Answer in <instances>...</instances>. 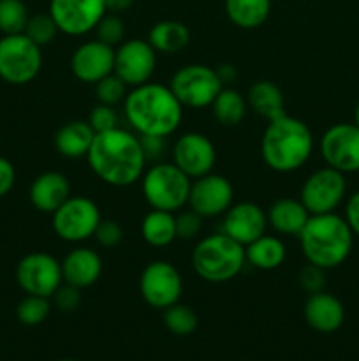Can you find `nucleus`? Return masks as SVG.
<instances>
[{
  "label": "nucleus",
  "instance_id": "obj_1",
  "mask_svg": "<svg viewBox=\"0 0 359 361\" xmlns=\"http://www.w3.org/2000/svg\"><path fill=\"white\" fill-rule=\"evenodd\" d=\"M84 159L101 182L118 189L134 185L141 180L148 164L139 136L120 126L95 134Z\"/></svg>",
  "mask_w": 359,
  "mask_h": 361
},
{
  "label": "nucleus",
  "instance_id": "obj_2",
  "mask_svg": "<svg viewBox=\"0 0 359 361\" xmlns=\"http://www.w3.org/2000/svg\"><path fill=\"white\" fill-rule=\"evenodd\" d=\"M122 104L127 123L137 136H172L185 109L171 88L153 81L130 88Z\"/></svg>",
  "mask_w": 359,
  "mask_h": 361
},
{
  "label": "nucleus",
  "instance_id": "obj_3",
  "mask_svg": "<svg viewBox=\"0 0 359 361\" xmlns=\"http://www.w3.org/2000/svg\"><path fill=\"white\" fill-rule=\"evenodd\" d=\"M315 147L312 129L287 113L267 122L260 140L264 164L277 173H294L310 161Z\"/></svg>",
  "mask_w": 359,
  "mask_h": 361
},
{
  "label": "nucleus",
  "instance_id": "obj_4",
  "mask_svg": "<svg viewBox=\"0 0 359 361\" xmlns=\"http://www.w3.org/2000/svg\"><path fill=\"white\" fill-rule=\"evenodd\" d=\"M298 238L306 263L327 271L341 267L347 261L355 236L344 215L331 212L310 215Z\"/></svg>",
  "mask_w": 359,
  "mask_h": 361
},
{
  "label": "nucleus",
  "instance_id": "obj_5",
  "mask_svg": "<svg viewBox=\"0 0 359 361\" xmlns=\"http://www.w3.org/2000/svg\"><path fill=\"white\" fill-rule=\"evenodd\" d=\"M245 264V247L222 231L201 238L192 250L194 271L211 284L232 281Z\"/></svg>",
  "mask_w": 359,
  "mask_h": 361
},
{
  "label": "nucleus",
  "instance_id": "obj_6",
  "mask_svg": "<svg viewBox=\"0 0 359 361\" xmlns=\"http://www.w3.org/2000/svg\"><path fill=\"white\" fill-rule=\"evenodd\" d=\"M192 180L172 162H153L141 176V192L148 207L176 214L189 204Z\"/></svg>",
  "mask_w": 359,
  "mask_h": 361
},
{
  "label": "nucleus",
  "instance_id": "obj_7",
  "mask_svg": "<svg viewBox=\"0 0 359 361\" xmlns=\"http://www.w3.org/2000/svg\"><path fill=\"white\" fill-rule=\"evenodd\" d=\"M42 69L41 46L25 34L4 35L0 39V78L6 83L28 85Z\"/></svg>",
  "mask_w": 359,
  "mask_h": 361
},
{
  "label": "nucleus",
  "instance_id": "obj_8",
  "mask_svg": "<svg viewBox=\"0 0 359 361\" xmlns=\"http://www.w3.org/2000/svg\"><path fill=\"white\" fill-rule=\"evenodd\" d=\"M169 88L183 108L203 109L213 104L215 97L224 88L217 69L204 63H189L172 74Z\"/></svg>",
  "mask_w": 359,
  "mask_h": 361
},
{
  "label": "nucleus",
  "instance_id": "obj_9",
  "mask_svg": "<svg viewBox=\"0 0 359 361\" xmlns=\"http://www.w3.org/2000/svg\"><path fill=\"white\" fill-rule=\"evenodd\" d=\"M102 221L99 204L87 196H70L51 214V228L62 242L83 243L94 238Z\"/></svg>",
  "mask_w": 359,
  "mask_h": 361
},
{
  "label": "nucleus",
  "instance_id": "obj_10",
  "mask_svg": "<svg viewBox=\"0 0 359 361\" xmlns=\"http://www.w3.org/2000/svg\"><path fill=\"white\" fill-rule=\"evenodd\" d=\"M347 197V180L338 169L324 166L315 169L299 190V201L305 204L310 215L331 214Z\"/></svg>",
  "mask_w": 359,
  "mask_h": 361
},
{
  "label": "nucleus",
  "instance_id": "obj_11",
  "mask_svg": "<svg viewBox=\"0 0 359 361\" xmlns=\"http://www.w3.org/2000/svg\"><path fill=\"white\" fill-rule=\"evenodd\" d=\"M139 293L148 305L158 310H165L168 307L178 303L182 298V274L169 261H151L141 271Z\"/></svg>",
  "mask_w": 359,
  "mask_h": 361
},
{
  "label": "nucleus",
  "instance_id": "obj_12",
  "mask_svg": "<svg viewBox=\"0 0 359 361\" xmlns=\"http://www.w3.org/2000/svg\"><path fill=\"white\" fill-rule=\"evenodd\" d=\"M16 282L27 295L51 298L63 284L62 263L48 252H30L16 267Z\"/></svg>",
  "mask_w": 359,
  "mask_h": 361
},
{
  "label": "nucleus",
  "instance_id": "obj_13",
  "mask_svg": "<svg viewBox=\"0 0 359 361\" xmlns=\"http://www.w3.org/2000/svg\"><path fill=\"white\" fill-rule=\"evenodd\" d=\"M320 155L326 166L344 175L359 173V127L354 122L327 127L320 137Z\"/></svg>",
  "mask_w": 359,
  "mask_h": 361
},
{
  "label": "nucleus",
  "instance_id": "obj_14",
  "mask_svg": "<svg viewBox=\"0 0 359 361\" xmlns=\"http://www.w3.org/2000/svg\"><path fill=\"white\" fill-rule=\"evenodd\" d=\"M48 13L62 34L81 37L95 30L108 9L106 0H49Z\"/></svg>",
  "mask_w": 359,
  "mask_h": 361
},
{
  "label": "nucleus",
  "instance_id": "obj_15",
  "mask_svg": "<svg viewBox=\"0 0 359 361\" xmlns=\"http://www.w3.org/2000/svg\"><path fill=\"white\" fill-rule=\"evenodd\" d=\"M157 71V51L144 39H129L115 48V74L127 87L148 83Z\"/></svg>",
  "mask_w": 359,
  "mask_h": 361
},
{
  "label": "nucleus",
  "instance_id": "obj_16",
  "mask_svg": "<svg viewBox=\"0 0 359 361\" xmlns=\"http://www.w3.org/2000/svg\"><path fill=\"white\" fill-rule=\"evenodd\" d=\"M172 164L178 166L190 180L213 173L217 150L210 137L203 133H185L171 148Z\"/></svg>",
  "mask_w": 359,
  "mask_h": 361
},
{
  "label": "nucleus",
  "instance_id": "obj_17",
  "mask_svg": "<svg viewBox=\"0 0 359 361\" xmlns=\"http://www.w3.org/2000/svg\"><path fill=\"white\" fill-rule=\"evenodd\" d=\"M234 203V187L225 176L208 173L192 180L189 194V208L201 217H220Z\"/></svg>",
  "mask_w": 359,
  "mask_h": 361
},
{
  "label": "nucleus",
  "instance_id": "obj_18",
  "mask_svg": "<svg viewBox=\"0 0 359 361\" xmlns=\"http://www.w3.org/2000/svg\"><path fill=\"white\" fill-rule=\"evenodd\" d=\"M70 71L81 83L95 85L115 73V48L99 39L81 42L70 56Z\"/></svg>",
  "mask_w": 359,
  "mask_h": 361
},
{
  "label": "nucleus",
  "instance_id": "obj_19",
  "mask_svg": "<svg viewBox=\"0 0 359 361\" xmlns=\"http://www.w3.org/2000/svg\"><path fill=\"white\" fill-rule=\"evenodd\" d=\"M267 215L263 208L252 201H239L232 203L224 214L222 233L231 236L243 247L252 243L259 236L266 235Z\"/></svg>",
  "mask_w": 359,
  "mask_h": 361
},
{
  "label": "nucleus",
  "instance_id": "obj_20",
  "mask_svg": "<svg viewBox=\"0 0 359 361\" xmlns=\"http://www.w3.org/2000/svg\"><path fill=\"white\" fill-rule=\"evenodd\" d=\"M303 314L308 326L319 334H334L345 321L344 303L326 291L308 295Z\"/></svg>",
  "mask_w": 359,
  "mask_h": 361
},
{
  "label": "nucleus",
  "instance_id": "obj_21",
  "mask_svg": "<svg viewBox=\"0 0 359 361\" xmlns=\"http://www.w3.org/2000/svg\"><path fill=\"white\" fill-rule=\"evenodd\" d=\"M28 197L35 210L51 215L70 197L69 178L60 171L41 173L32 182Z\"/></svg>",
  "mask_w": 359,
  "mask_h": 361
},
{
  "label": "nucleus",
  "instance_id": "obj_22",
  "mask_svg": "<svg viewBox=\"0 0 359 361\" xmlns=\"http://www.w3.org/2000/svg\"><path fill=\"white\" fill-rule=\"evenodd\" d=\"M63 282L87 289L94 286L102 275V259L90 247H74L62 261Z\"/></svg>",
  "mask_w": 359,
  "mask_h": 361
},
{
  "label": "nucleus",
  "instance_id": "obj_23",
  "mask_svg": "<svg viewBox=\"0 0 359 361\" xmlns=\"http://www.w3.org/2000/svg\"><path fill=\"white\" fill-rule=\"evenodd\" d=\"M266 215L267 226L284 236H299L310 219V212L306 210L305 204L292 197H282L275 201L267 208Z\"/></svg>",
  "mask_w": 359,
  "mask_h": 361
},
{
  "label": "nucleus",
  "instance_id": "obj_24",
  "mask_svg": "<svg viewBox=\"0 0 359 361\" xmlns=\"http://www.w3.org/2000/svg\"><path fill=\"white\" fill-rule=\"evenodd\" d=\"M95 130L87 120H70L63 123L55 134V148L65 159L87 157L92 143H94Z\"/></svg>",
  "mask_w": 359,
  "mask_h": 361
},
{
  "label": "nucleus",
  "instance_id": "obj_25",
  "mask_svg": "<svg viewBox=\"0 0 359 361\" xmlns=\"http://www.w3.org/2000/svg\"><path fill=\"white\" fill-rule=\"evenodd\" d=\"M246 104L260 118L271 120L285 115V99L278 85L270 80H259L246 92Z\"/></svg>",
  "mask_w": 359,
  "mask_h": 361
},
{
  "label": "nucleus",
  "instance_id": "obj_26",
  "mask_svg": "<svg viewBox=\"0 0 359 361\" xmlns=\"http://www.w3.org/2000/svg\"><path fill=\"white\" fill-rule=\"evenodd\" d=\"M246 263L260 271H273L284 264L287 257L285 243L278 236L263 235L245 247Z\"/></svg>",
  "mask_w": 359,
  "mask_h": 361
},
{
  "label": "nucleus",
  "instance_id": "obj_27",
  "mask_svg": "<svg viewBox=\"0 0 359 361\" xmlns=\"http://www.w3.org/2000/svg\"><path fill=\"white\" fill-rule=\"evenodd\" d=\"M146 41L157 53L175 55L189 44L190 32L182 21L162 20L150 28Z\"/></svg>",
  "mask_w": 359,
  "mask_h": 361
},
{
  "label": "nucleus",
  "instance_id": "obj_28",
  "mask_svg": "<svg viewBox=\"0 0 359 361\" xmlns=\"http://www.w3.org/2000/svg\"><path fill=\"white\" fill-rule=\"evenodd\" d=\"M141 236L155 249L169 247L176 240V215L151 208L141 222Z\"/></svg>",
  "mask_w": 359,
  "mask_h": 361
},
{
  "label": "nucleus",
  "instance_id": "obj_29",
  "mask_svg": "<svg viewBox=\"0 0 359 361\" xmlns=\"http://www.w3.org/2000/svg\"><path fill=\"white\" fill-rule=\"evenodd\" d=\"M271 13V0H225V14L232 25L253 30L266 23Z\"/></svg>",
  "mask_w": 359,
  "mask_h": 361
},
{
  "label": "nucleus",
  "instance_id": "obj_30",
  "mask_svg": "<svg viewBox=\"0 0 359 361\" xmlns=\"http://www.w3.org/2000/svg\"><path fill=\"white\" fill-rule=\"evenodd\" d=\"M246 104L245 95L239 94L234 88H222L220 94L215 97L213 104H211V111H213L215 120L224 127H236L243 122L246 115Z\"/></svg>",
  "mask_w": 359,
  "mask_h": 361
},
{
  "label": "nucleus",
  "instance_id": "obj_31",
  "mask_svg": "<svg viewBox=\"0 0 359 361\" xmlns=\"http://www.w3.org/2000/svg\"><path fill=\"white\" fill-rule=\"evenodd\" d=\"M28 18L30 14L23 0H0V32L4 35L23 34Z\"/></svg>",
  "mask_w": 359,
  "mask_h": 361
},
{
  "label": "nucleus",
  "instance_id": "obj_32",
  "mask_svg": "<svg viewBox=\"0 0 359 361\" xmlns=\"http://www.w3.org/2000/svg\"><path fill=\"white\" fill-rule=\"evenodd\" d=\"M49 312H51V303L49 298L44 296L27 295L16 307L18 321L25 326H37L48 319Z\"/></svg>",
  "mask_w": 359,
  "mask_h": 361
},
{
  "label": "nucleus",
  "instance_id": "obj_33",
  "mask_svg": "<svg viewBox=\"0 0 359 361\" xmlns=\"http://www.w3.org/2000/svg\"><path fill=\"white\" fill-rule=\"evenodd\" d=\"M164 324L171 334L185 337L196 331L197 314L183 303H175L164 310Z\"/></svg>",
  "mask_w": 359,
  "mask_h": 361
},
{
  "label": "nucleus",
  "instance_id": "obj_34",
  "mask_svg": "<svg viewBox=\"0 0 359 361\" xmlns=\"http://www.w3.org/2000/svg\"><path fill=\"white\" fill-rule=\"evenodd\" d=\"M58 32V27H56V23L53 21V18L49 16V13H41L28 18V23L27 27H25L23 34L42 48V46L51 44Z\"/></svg>",
  "mask_w": 359,
  "mask_h": 361
},
{
  "label": "nucleus",
  "instance_id": "obj_35",
  "mask_svg": "<svg viewBox=\"0 0 359 361\" xmlns=\"http://www.w3.org/2000/svg\"><path fill=\"white\" fill-rule=\"evenodd\" d=\"M95 87V97H97V102L101 104H108V106H118L125 101L127 94V85L116 76L115 73H111L109 76L102 78L101 81L94 85Z\"/></svg>",
  "mask_w": 359,
  "mask_h": 361
},
{
  "label": "nucleus",
  "instance_id": "obj_36",
  "mask_svg": "<svg viewBox=\"0 0 359 361\" xmlns=\"http://www.w3.org/2000/svg\"><path fill=\"white\" fill-rule=\"evenodd\" d=\"M95 35L101 42L104 44L113 46H120L125 39V21L122 20L120 14H113V13H106L102 16V20L99 21L97 27H95Z\"/></svg>",
  "mask_w": 359,
  "mask_h": 361
},
{
  "label": "nucleus",
  "instance_id": "obj_37",
  "mask_svg": "<svg viewBox=\"0 0 359 361\" xmlns=\"http://www.w3.org/2000/svg\"><path fill=\"white\" fill-rule=\"evenodd\" d=\"M118 113H116L115 106H108V104H97L90 109L88 113L87 122L90 123L92 129L95 130V134L99 133H106V130H111L115 127H118Z\"/></svg>",
  "mask_w": 359,
  "mask_h": 361
},
{
  "label": "nucleus",
  "instance_id": "obj_38",
  "mask_svg": "<svg viewBox=\"0 0 359 361\" xmlns=\"http://www.w3.org/2000/svg\"><path fill=\"white\" fill-rule=\"evenodd\" d=\"M203 219L192 208L183 210L176 215V238L180 240H194L199 236L203 229Z\"/></svg>",
  "mask_w": 359,
  "mask_h": 361
},
{
  "label": "nucleus",
  "instance_id": "obj_39",
  "mask_svg": "<svg viewBox=\"0 0 359 361\" xmlns=\"http://www.w3.org/2000/svg\"><path fill=\"white\" fill-rule=\"evenodd\" d=\"M298 282L301 286V289L308 295H313V293H320L326 288V270L315 267V264L306 263L305 267L299 270Z\"/></svg>",
  "mask_w": 359,
  "mask_h": 361
},
{
  "label": "nucleus",
  "instance_id": "obj_40",
  "mask_svg": "<svg viewBox=\"0 0 359 361\" xmlns=\"http://www.w3.org/2000/svg\"><path fill=\"white\" fill-rule=\"evenodd\" d=\"M94 238L97 240V243L104 249H113V247L120 245V242L123 240V229L113 219H102L99 222L97 229H95Z\"/></svg>",
  "mask_w": 359,
  "mask_h": 361
},
{
  "label": "nucleus",
  "instance_id": "obj_41",
  "mask_svg": "<svg viewBox=\"0 0 359 361\" xmlns=\"http://www.w3.org/2000/svg\"><path fill=\"white\" fill-rule=\"evenodd\" d=\"M81 291H83V289L63 282V284L56 289L55 295L51 296L53 303H55V307L60 312H73V310H76L77 307H80Z\"/></svg>",
  "mask_w": 359,
  "mask_h": 361
},
{
  "label": "nucleus",
  "instance_id": "obj_42",
  "mask_svg": "<svg viewBox=\"0 0 359 361\" xmlns=\"http://www.w3.org/2000/svg\"><path fill=\"white\" fill-rule=\"evenodd\" d=\"M144 157L148 162H160L168 148V137L160 136H139Z\"/></svg>",
  "mask_w": 359,
  "mask_h": 361
},
{
  "label": "nucleus",
  "instance_id": "obj_43",
  "mask_svg": "<svg viewBox=\"0 0 359 361\" xmlns=\"http://www.w3.org/2000/svg\"><path fill=\"white\" fill-rule=\"evenodd\" d=\"M344 217L345 221H347L351 231L354 233V236L359 238V190L352 192L351 196L347 197V201H345Z\"/></svg>",
  "mask_w": 359,
  "mask_h": 361
},
{
  "label": "nucleus",
  "instance_id": "obj_44",
  "mask_svg": "<svg viewBox=\"0 0 359 361\" xmlns=\"http://www.w3.org/2000/svg\"><path fill=\"white\" fill-rule=\"evenodd\" d=\"M16 183V169L13 162L6 157H0V197H6Z\"/></svg>",
  "mask_w": 359,
  "mask_h": 361
},
{
  "label": "nucleus",
  "instance_id": "obj_45",
  "mask_svg": "<svg viewBox=\"0 0 359 361\" xmlns=\"http://www.w3.org/2000/svg\"><path fill=\"white\" fill-rule=\"evenodd\" d=\"M134 0H106V9L108 13L113 14H122L132 7Z\"/></svg>",
  "mask_w": 359,
  "mask_h": 361
},
{
  "label": "nucleus",
  "instance_id": "obj_46",
  "mask_svg": "<svg viewBox=\"0 0 359 361\" xmlns=\"http://www.w3.org/2000/svg\"><path fill=\"white\" fill-rule=\"evenodd\" d=\"M217 73H218V76H220L222 83H224V85L232 83V80H234V78L238 76V73H236L234 66H231V63H222V66H218Z\"/></svg>",
  "mask_w": 359,
  "mask_h": 361
},
{
  "label": "nucleus",
  "instance_id": "obj_47",
  "mask_svg": "<svg viewBox=\"0 0 359 361\" xmlns=\"http://www.w3.org/2000/svg\"><path fill=\"white\" fill-rule=\"evenodd\" d=\"M354 123L359 127V101H358V104H355V108H354Z\"/></svg>",
  "mask_w": 359,
  "mask_h": 361
},
{
  "label": "nucleus",
  "instance_id": "obj_48",
  "mask_svg": "<svg viewBox=\"0 0 359 361\" xmlns=\"http://www.w3.org/2000/svg\"><path fill=\"white\" fill-rule=\"evenodd\" d=\"M60 361H76V360H60Z\"/></svg>",
  "mask_w": 359,
  "mask_h": 361
},
{
  "label": "nucleus",
  "instance_id": "obj_49",
  "mask_svg": "<svg viewBox=\"0 0 359 361\" xmlns=\"http://www.w3.org/2000/svg\"><path fill=\"white\" fill-rule=\"evenodd\" d=\"M0 137H2V134H0Z\"/></svg>",
  "mask_w": 359,
  "mask_h": 361
}]
</instances>
